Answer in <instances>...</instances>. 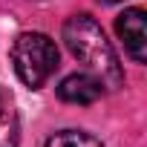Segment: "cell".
Returning a JSON list of instances; mask_svg holds the SVG:
<instances>
[{
    "mask_svg": "<svg viewBox=\"0 0 147 147\" xmlns=\"http://www.w3.org/2000/svg\"><path fill=\"white\" fill-rule=\"evenodd\" d=\"M63 43L72 52V58L78 63H84L87 72L107 92H113V90H118L124 84V72H121L118 55L110 46V40H107V35H104V29L98 26L95 18H90V15L66 18V23H63Z\"/></svg>",
    "mask_w": 147,
    "mask_h": 147,
    "instance_id": "6da1fadb",
    "label": "cell"
},
{
    "mask_svg": "<svg viewBox=\"0 0 147 147\" xmlns=\"http://www.w3.org/2000/svg\"><path fill=\"white\" fill-rule=\"evenodd\" d=\"M12 63L29 90H40L58 69V46L43 32H23L12 43Z\"/></svg>",
    "mask_w": 147,
    "mask_h": 147,
    "instance_id": "7a4b0ae2",
    "label": "cell"
},
{
    "mask_svg": "<svg viewBox=\"0 0 147 147\" xmlns=\"http://www.w3.org/2000/svg\"><path fill=\"white\" fill-rule=\"evenodd\" d=\"M115 32L124 40L127 55L136 63L147 61V29H144V12L141 9H127L115 18Z\"/></svg>",
    "mask_w": 147,
    "mask_h": 147,
    "instance_id": "3957f363",
    "label": "cell"
},
{
    "mask_svg": "<svg viewBox=\"0 0 147 147\" xmlns=\"http://www.w3.org/2000/svg\"><path fill=\"white\" fill-rule=\"evenodd\" d=\"M104 87L90 75V72H75V75H66L58 84V98L66 104H95L101 98Z\"/></svg>",
    "mask_w": 147,
    "mask_h": 147,
    "instance_id": "277c9868",
    "label": "cell"
},
{
    "mask_svg": "<svg viewBox=\"0 0 147 147\" xmlns=\"http://www.w3.org/2000/svg\"><path fill=\"white\" fill-rule=\"evenodd\" d=\"M20 144V118L12 107V98L0 101V147H18Z\"/></svg>",
    "mask_w": 147,
    "mask_h": 147,
    "instance_id": "5b68a950",
    "label": "cell"
},
{
    "mask_svg": "<svg viewBox=\"0 0 147 147\" xmlns=\"http://www.w3.org/2000/svg\"><path fill=\"white\" fill-rule=\"evenodd\" d=\"M46 147H104V144L84 130H61L46 141Z\"/></svg>",
    "mask_w": 147,
    "mask_h": 147,
    "instance_id": "8992f818",
    "label": "cell"
},
{
    "mask_svg": "<svg viewBox=\"0 0 147 147\" xmlns=\"http://www.w3.org/2000/svg\"><path fill=\"white\" fill-rule=\"evenodd\" d=\"M6 98H9V95H6V92H3V90H0V101H6Z\"/></svg>",
    "mask_w": 147,
    "mask_h": 147,
    "instance_id": "52a82bcc",
    "label": "cell"
},
{
    "mask_svg": "<svg viewBox=\"0 0 147 147\" xmlns=\"http://www.w3.org/2000/svg\"><path fill=\"white\" fill-rule=\"evenodd\" d=\"M101 3H121V0H101Z\"/></svg>",
    "mask_w": 147,
    "mask_h": 147,
    "instance_id": "ba28073f",
    "label": "cell"
}]
</instances>
